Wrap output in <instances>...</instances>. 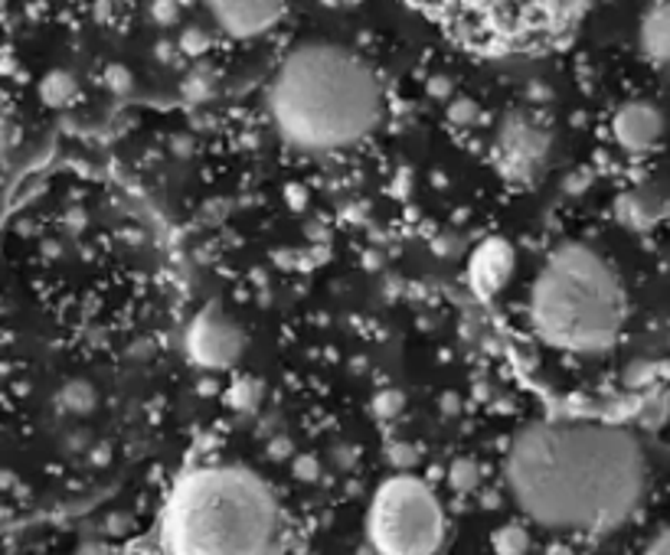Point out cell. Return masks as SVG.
I'll return each mask as SVG.
<instances>
[{
  "instance_id": "1",
  "label": "cell",
  "mask_w": 670,
  "mask_h": 555,
  "mask_svg": "<svg viewBox=\"0 0 670 555\" xmlns=\"http://www.w3.org/2000/svg\"><path fill=\"white\" fill-rule=\"evenodd\" d=\"M504 478L523 513L553 533H605L645 500L641 444L598 421H536L514 438Z\"/></svg>"
},
{
  "instance_id": "2",
  "label": "cell",
  "mask_w": 670,
  "mask_h": 555,
  "mask_svg": "<svg viewBox=\"0 0 670 555\" xmlns=\"http://www.w3.org/2000/svg\"><path fill=\"white\" fill-rule=\"evenodd\" d=\"M269 112L285 140L307 150H337L370 138L383 118V88L357 53L304 43L275 72Z\"/></svg>"
},
{
  "instance_id": "3",
  "label": "cell",
  "mask_w": 670,
  "mask_h": 555,
  "mask_svg": "<svg viewBox=\"0 0 670 555\" xmlns=\"http://www.w3.org/2000/svg\"><path fill=\"white\" fill-rule=\"evenodd\" d=\"M282 540L275 490L242 464L190 471L164 510L167 555H279Z\"/></svg>"
},
{
  "instance_id": "4",
  "label": "cell",
  "mask_w": 670,
  "mask_h": 555,
  "mask_svg": "<svg viewBox=\"0 0 670 555\" xmlns=\"http://www.w3.org/2000/svg\"><path fill=\"white\" fill-rule=\"evenodd\" d=\"M628 297L615 269L586 245H563L530 287V324L563 353H605L618 344Z\"/></svg>"
},
{
  "instance_id": "5",
  "label": "cell",
  "mask_w": 670,
  "mask_h": 555,
  "mask_svg": "<svg viewBox=\"0 0 670 555\" xmlns=\"http://www.w3.org/2000/svg\"><path fill=\"white\" fill-rule=\"evenodd\" d=\"M367 536L379 555H439L446 513L436 490L406 474L386 481L373 496Z\"/></svg>"
},
{
  "instance_id": "6",
  "label": "cell",
  "mask_w": 670,
  "mask_h": 555,
  "mask_svg": "<svg viewBox=\"0 0 670 555\" xmlns=\"http://www.w3.org/2000/svg\"><path fill=\"white\" fill-rule=\"evenodd\" d=\"M448 30L488 46H514L543 27L556 0H429Z\"/></svg>"
},
{
  "instance_id": "7",
  "label": "cell",
  "mask_w": 670,
  "mask_h": 555,
  "mask_svg": "<svg viewBox=\"0 0 670 555\" xmlns=\"http://www.w3.org/2000/svg\"><path fill=\"white\" fill-rule=\"evenodd\" d=\"M245 347V337L242 331L226 317L223 311H203L193 324H190V334H187V349L190 356L200 363V366H210V369H226L232 366Z\"/></svg>"
},
{
  "instance_id": "8",
  "label": "cell",
  "mask_w": 670,
  "mask_h": 555,
  "mask_svg": "<svg viewBox=\"0 0 670 555\" xmlns=\"http://www.w3.org/2000/svg\"><path fill=\"white\" fill-rule=\"evenodd\" d=\"M203 3L213 13V20L235 40L269 33L285 13V0H203Z\"/></svg>"
},
{
  "instance_id": "9",
  "label": "cell",
  "mask_w": 670,
  "mask_h": 555,
  "mask_svg": "<svg viewBox=\"0 0 670 555\" xmlns=\"http://www.w3.org/2000/svg\"><path fill=\"white\" fill-rule=\"evenodd\" d=\"M611 135L625 150H651L664 138V115L651 102H628L615 112Z\"/></svg>"
},
{
  "instance_id": "10",
  "label": "cell",
  "mask_w": 670,
  "mask_h": 555,
  "mask_svg": "<svg viewBox=\"0 0 670 555\" xmlns=\"http://www.w3.org/2000/svg\"><path fill=\"white\" fill-rule=\"evenodd\" d=\"M549 150V138L530 118H514L501 132V160L511 174H533Z\"/></svg>"
},
{
  "instance_id": "11",
  "label": "cell",
  "mask_w": 670,
  "mask_h": 555,
  "mask_svg": "<svg viewBox=\"0 0 670 555\" xmlns=\"http://www.w3.org/2000/svg\"><path fill=\"white\" fill-rule=\"evenodd\" d=\"M511 272H514V252L504 242H488L471 259V281L484 294L501 291L507 284Z\"/></svg>"
},
{
  "instance_id": "12",
  "label": "cell",
  "mask_w": 670,
  "mask_h": 555,
  "mask_svg": "<svg viewBox=\"0 0 670 555\" xmlns=\"http://www.w3.org/2000/svg\"><path fill=\"white\" fill-rule=\"evenodd\" d=\"M641 50L648 60L670 66V0H661L648 10L641 23Z\"/></svg>"
},
{
  "instance_id": "13",
  "label": "cell",
  "mask_w": 670,
  "mask_h": 555,
  "mask_svg": "<svg viewBox=\"0 0 670 555\" xmlns=\"http://www.w3.org/2000/svg\"><path fill=\"white\" fill-rule=\"evenodd\" d=\"M73 95H75L73 75H66V72H53V75L43 78V98H46L50 105H66Z\"/></svg>"
},
{
  "instance_id": "14",
  "label": "cell",
  "mask_w": 670,
  "mask_h": 555,
  "mask_svg": "<svg viewBox=\"0 0 670 555\" xmlns=\"http://www.w3.org/2000/svg\"><path fill=\"white\" fill-rule=\"evenodd\" d=\"M645 555H670V526L668 530H661V533L648 543Z\"/></svg>"
},
{
  "instance_id": "15",
  "label": "cell",
  "mask_w": 670,
  "mask_h": 555,
  "mask_svg": "<svg viewBox=\"0 0 670 555\" xmlns=\"http://www.w3.org/2000/svg\"><path fill=\"white\" fill-rule=\"evenodd\" d=\"M10 138H13V135H10V125H7V122L0 118V154H3L7 147H10Z\"/></svg>"
}]
</instances>
